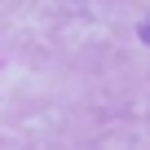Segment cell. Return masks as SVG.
<instances>
[{
    "instance_id": "cell-1",
    "label": "cell",
    "mask_w": 150,
    "mask_h": 150,
    "mask_svg": "<svg viewBox=\"0 0 150 150\" xmlns=\"http://www.w3.org/2000/svg\"><path fill=\"white\" fill-rule=\"evenodd\" d=\"M137 40H141V44H150V18H141V22H137Z\"/></svg>"
}]
</instances>
